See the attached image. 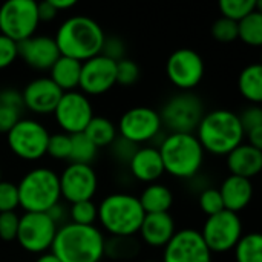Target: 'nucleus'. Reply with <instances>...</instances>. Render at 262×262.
Listing matches in <instances>:
<instances>
[{"instance_id":"nucleus-18","label":"nucleus","mask_w":262,"mask_h":262,"mask_svg":"<svg viewBox=\"0 0 262 262\" xmlns=\"http://www.w3.org/2000/svg\"><path fill=\"white\" fill-rule=\"evenodd\" d=\"M63 92L49 77H38L29 81L23 92V107L29 109L37 115H49L54 114Z\"/></svg>"},{"instance_id":"nucleus-6","label":"nucleus","mask_w":262,"mask_h":262,"mask_svg":"<svg viewBox=\"0 0 262 262\" xmlns=\"http://www.w3.org/2000/svg\"><path fill=\"white\" fill-rule=\"evenodd\" d=\"M18 207L25 213H48L61 200L58 175L49 167L28 170L17 184Z\"/></svg>"},{"instance_id":"nucleus-1","label":"nucleus","mask_w":262,"mask_h":262,"mask_svg":"<svg viewBox=\"0 0 262 262\" xmlns=\"http://www.w3.org/2000/svg\"><path fill=\"white\" fill-rule=\"evenodd\" d=\"M104 246L106 239L98 227L66 223L57 229L51 253L60 262H100Z\"/></svg>"},{"instance_id":"nucleus-50","label":"nucleus","mask_w":262,"mask_h":262,"mask_svg":"<svg viewBox=\"0 0 262 262\" xmlns=\"http://www.w3.org/2000/svg\"><path fill=\"white\" fill-rule=\"evenodd\" d=\"M35 262H60V259H58L54 253L46 252V253H43V255H38V258L35 259Z\"/></svg>"},{"instance_id":"nucleus-43","label":"nucleus","mask_w":262,"mask_h":262,"mask_svg":"<svg viewBox=\"0 0 262 262\" xmlns=\"http://www.w3.org/2000/svg\"><path fill=\"white\" fill-rule=\"evenodd\" d=\"M20 118H21L20 109L0 104V134H8Z\"/></svg>"},{"instance_id":"nucleus-49","label":"nucleus","mask_w":262,"mask_h":262,"mask_svg":"<svg viewBox=\"0 0 262 262\" xmlns=\"http://www.w3.org/2000/svg\"><path fill=\"white\" fill-rule=\"evenodd\" d=\"M49 2H51V5L55 8L57 12H60V11H68V9H71V8H74V6L77 5L75 0H49Z\"/></svg>"},{"instance_id":"nucleus-32","label":"nucleus","mask_w":262,"mask_h":262,"mask_svg":"<svg viewBox=\"0 0 262 262\" xmlns=\"http://www.w3.org/2000/svg\"><path fill=\"white\" fill-rule=\"evenodd\" d=\"M69 223L78 224V226H95V221L98 220V209L94 201H80L75 204H71L69 209Z\"/></svg>"},{"instance_id":"nucleus-10","label":"nucleus","mask_w":262,"mask_h":262,"mask_svg":"<svg viewBox=\"0 0 262 262\" xmlns=\"http://www.w3.org/2000/svg\"><path fill=\"white\" fill-rule=\"evenodd\" d=\"M58 226L48 213H23L18 220L15 241L18 246L32 255L51 252Z\"/></svg>"},{"instance_id":"nucleus-8","label":"nucleus","mask_w":262,"mask_h":262,"mask_svg":"<svg viewBox=\"0 0 262 262\" xmlns=\"http://www.w3.org/2000/svg\"><path fill=\"white\" fill-rule=\"evenodd\" d=\"M40 25L37 2L8 0L0 6V34L17 45L35 35Z\"/></svg>"},{"instance_id":"nucleus-7","label":"nucleus","mask_w":262,"mask_h":262,"mask_svg":"<svg viewBox=\"0 0 262 262\" xmlns=\"http://www.w3.org/2000/svg\"><path fill=\"white\" fill-rule=\"evenodd\" d=\"M204 114V104L198 95L180 92L166 101L160 118L170 134H193Z\"/></svg>"},{"instance_id":"nucleus-2","label":"nucleus","mask_w":262,"mask_h":262,"mask_svg":"<svg viewBox=\"0 0 262 262\" xmlns=\"http://www.w3.org/2000/svg\"><path fill=\"white\" fill-rule=\"evenodd\" d=\"M104 37L103 28L94 18L72 15L58 26L54 40L60 55L83 63L101 54Z\"/></svg>"},{"instance_id":"nucleus-48","label":"nucleus","mask_w":262,"mask_h":262,"mask_svg":"<svg viewBox=\"0 0 262 262\" xmlns=\"http://www.w3.org/2000/svg\"><path fill=\"white\" fill-rule=\"evenodd\" d=\"M48 215H49L51 220L58 226V224L63 223V220H64V216H66V210H64V207L58 203L57 206H54V207L48 212Z\"/></svg>"},{"instance_id":"nucleus-27","label":"nucleus","mask_w":262,"mask_h":262,"mask_svg":"<svg viewBox=\"0 0 262 262\" xmlns=\"http://www.w3.org/2000/svg\"><path fill=\"white\" fill-rule=\"evenodd\" d=\"M83 134L95 144L97 149L111 146L118 137L117 126L106 117H94Z\"/></svg>"},{"instance_id":"nucleus-11","label":"nucleus","mask_w":262,"mask_h":262,"mask_svg":"<svg viewBox=\"0 0 262 262\" xmlns=\"http://www.w3.org/2000/svg\"><path fill=\"white\" fill-rule=\"evenodd\" d=\"M207 249L213 253H226L235 249L243 236V223L238 213L223 210L207 216L200 232Z\"/></svg>"},{"instance_id":"nucleus-20","label":"nucleus","mask_w":262,"mask_h":262,"mask_svg":"<svg viewBox=\"0 0 262 262\" xmlns=\"http://www.w3.org/2000/svg\"><path fill=\"white\" fill-rule=\"evenodd\" d=\"M138 233L149 247L164 249L177 233V226L170 213H149L144 215Z\"/></svg>"},{"instance_id":"nucleus-25","label":"nucleus","mask_w":262,"mask_h":262,"mask_svg":"<svg viewBox=\"0 0 262 262\" xmlns=\"http://www.w3.org/2000/svg\"><path fill=\"white\" fill-rule=\"evenodd\" d=\"M138 201L146 215L169 213V210L173 204V195L167 186L152 183L141 192V195L138 196Z\"/></svg>"},{"instance_id":"nucleus-36","label":"nucleus","mask_w":262,"mask_h":262,"mask_svg":"<svg viewBox=\"0 0 262 262\" xmlns=\"http://www.w3.org/2000/svg\"><path fill=\"white\" fill-rule=\"evenodd\" d=\"M200 207L201 210L207 215V216H212V215H216L224 209V203H223V198H221V193L218 189H213V187H209V189H204L201 193H200Z\"/></svg>"},{"instance_id":"nucleus-41","label":"nucleus","mask_w":262,"mask_h":262,"mask_svg":"<svg viewBox=\"0 0 262 262\" xmlns=\"http://www.w3.org/2000/svg\"><path fill=\"white\" fill-rule=\"evenodd\" d=\"M18 57V45L0 34V69L9 68Z\"/></svg>"},{"instance_id":"nucleus-34","label":"nucleus","mask_w":262,"mask_h":262,"mask_svg":"<svg viewBox=\"0 0 262 262\" xmlns=\"http://www.w3.org/2000/svg\"><path fill=\"white\" fill-rule=\"evenodd\" d=\"M212 37L221 43H230L238 38V23L221 17L212 25Z\"/></svg>"},{"instance_id":"nucleus-30","label":"nucleus","mask_w":262,"mask_h":262,"mask_svg":"<svg viewBox=\"0 0 262 262\" xmlns=\"http://www.w3.org/2000/svg\"><path fill=\"white\" fill-rule=\"evenodd\" d=\"M218 6L223 17L238 23L249 14L261 11L262 3L261 0H221Z\"/></svg>"},{"instance_id":"nucleus-21","label":"nucleus","mask_w":262,"mask_h":262,"mask_svg":"<svg viewBox=\"0 0 262 262\" xmlns=\"http://www.w3.org/2000/svg\"><path fill=\"white\" fill-rule=\"evenodd\" d=\"M132 177L141 183L152 184L164 175L163 161L158 152V147L146 146L138 147L127 163Z\"/></svg>"},{"instance_id":"nucleus-39","label":"nucleus","mask_w":262,"mask_h":262,"mask_svg":"<svg viewBox=\"0 0 262 262\" xmlns=\"http://www.w3.org/2000/svg\"><path fill=\"white\" fill-rule=\"evenodd\" d=\"M112 249H115V253H112L111 256L117 259H124V258H130L132 255H135L132 238H112L109 243L106 241L104 250H112Z\"/></svg>"},{"instance_id":"nucleus-37","label":"nucleus","mask_w":262,"mask_h":262,"mask_svg":"<svg viewBox=\"0 0 262 262\" xmlns=\"http://www.w3.org/2000/svg\"><path fill=\"white\" fill-rule=\"evenodd\" d=\"M18 207L17 184L11 181H0V213L15 212Z\"/></svg>"},{"instance_id":"nucleus-35","label":"nucleus","mask_w":262,"mask_h":262,"mask_svg":"<svg viewBox=\"0 0 262 262\" xmlns=\"http://www.w3.org/2000/svg\"><path fill=\"white\" fill-rule=\"evenodd\" d=\"M140 80V66L129 58L117 61V84L134 86Z\"/></svg>"},{"instance_id":"nucleus-45","label":"nucleus","mask_w":262,"mask_h":262,"mask_svg":"<svg viewBox=\"0 0 262 262\" xmlns=\"http://www.w3.org/2000/svg\"><path fill=\"white\" fill-rule=\"evenodd\" d=\"M0 104L17 107L23 111V100H21V92H17L14 89H3L0 91Z\"/></svg>"},{"instance_id":"nucleus-9","label":"nucleus","mask_w":262,"mask_h":262,"mask_svg":"<svg viewBox=\"0 0 262 262\" xmlns=\"http://www.w3.org/2000/svg\"><path fill=\"white\" fill-rule=\"evenodd\" d=\"M48 129L37 120L20 118L6 134V143L11 152L25 161H37L46 155L49 141Z\"/></svg>"},{"instance_id":"nucleus-23","label":"nucleus","mask_w":262,"mask_h":262,"mask_svg":"<svg viewBox=\"0 0 262 262\" xmlns=\"http://www.w3.org/2000/svg\"><path fill=\"white\" fill-rule=\"evenodd\" d=\"M218 190L221 193L224 209L233 213H239L241 210H244L253 198L252 180H246L235 175L227 177L221 183V187Z\"/></svg>"},{"instance_id":"nucleus-33","label":"nucleus","mask_w":262,"mask_h":262,"mask_svg":"<svg viewBox=\"0 0 262 262\" xmlns=\"http://www.w3.org/2000/svg\"><path fill=\"white\" fill-rule=\"evenodd\" d=\"M46 155L52 157L54 160H69L71 155V135L58 132L49 135Z\"/></svg>"},{"instance_id":"nucleus-4","label":"nucleus","mask_w":262,"mask_h":262,"mask_svg":"<svg viewBox=\"0 0 262 262\" xmlns=\"http://www.w3.org/2000/svg\"><path fill=\"white\" fill-rule=\"evenodd\" d=\"M164 172L178 178L196 177L204 164V149L195 134H169L158 147Z\"/></svg>"},{"instance_id":"nucleus-46","label":"nucleus","mask_w":262,"mask_h":262,"mask_svg":"<svg viewBox=\"0 0 262 262\" xmlns=\"http://www.w3.org/2000/svg\"><path fill=\"white\" fill-rule=\"evenodd\" d=\"M37 12H38V20H40V23L41 21H51V20H54L55 17H57V11H55V8L51 5V2L49 0H46V2H41V3H37Z\"/></svg>"},{"instance_id":"nucleus-16","label":"nucleus","mask_w":262,"mask_h":262,"mask_svg":"<svg viewBox=\"0 0 262 262\" xmlns=\"http://www.w3.org/2000/svg\"><path fill=\"white\" fill-rule=\"evenodd\" d=\"M117 84V61L98 54L81 63L78 88L86 97L103 95Z\"/></svg>"},{"instance_id":"nucleus-47","label":"nucleus","mask_w":262,"mask_h":262,"mask_svg":"<svg viewBox=\"0 0 262 262\" xmlns=\"http://www.w3.org/2000/svg\"><path fill=\"white\" fill-rule=\"evenodd\" d=\"M246 137L249 140L247 144H250V146H253V147L262 150V127H256L253 130H249L246 134Z\"/></svg>"},{"instance_id":"nucleus-51","label":"nucleus","mask_w":262,"mask_h":262,"mask_svg":"<svg viewBox=\"0 0 262 262\" xmlns=\"http://www.w3.org/2000/svg\"><path fill=\"white\" fill-rule=\"evenodd\" d=\"M0 181H2V169H0Z\"/></svg>"},{"instance_id":"nucleus-29","label":"nucleus","mask_w":262,"mask_h":262,"mask_svg":"<svg viewBox=\"0 0 262 262\" xmlns=\"http://www.w3.org/2000/svg\"><path fill=\"white\" fill-rule=\"evenodd\" d=\"M238 38L249 46L262 45V12L255 11L238 21Z\"/></svg>"},{"instance_id":"nucleus-38","label":"nucleus","mask_w":262,"mask_h":262,"mask_svg":"<svg viewBox=\"0 0 262 262\" xmlns=\"http://www.w3.org/2000/svg\"><path fill=\"white\" fill-rule=\"evenodd\" d=\"M18 220L20 216L15 212L0 213V239L11 243L17 238L18 230Z\"/></svg>"},{"instance_id":"nucleus-40","label":"nucleus","mask_w":262,"mask_h":262,"mask_svg":"<svg viewBox=\"0 0 262 262\" xmlns=\"http://www.w3.org/2000/svg\"><path fill=\"white\" fill-rule=\"evenodd\" d=\"M241 126L244 129V134H247L249 130H253L256 127H262V109L261 106L256 104H250L249 107H246L243 111V114L238 115Z\"/></svg>"},{"instance_id":"nucleus-15","label":"nucleus","mask_w":262,"mask_h":262,"mask_svg":"<svg viewBox=\"0 0 262 262\" xmlns=\"http://www.w3.org/2000/svg\"><path fill=\"white\" fill-rule=\"evenodd\" d=\"M60 193L69 204L92 201L98 189V177L91 164H68L58 175Z\"/></svg>"},{"instance_id":"nucleus-13","label":"nucleus","mask_w":262,"mask_h":262,"mask_svg":"<svg viewBox=\"0 0 262 262\" xmlns=\"http://www.w3.org/2000/svg\"><path fill=\"white\" fill-rule=\"evenodd\" d=\"M166 72L177 89L181 92H190L203 81L206 66L203 57L196 51L181 48L173 51L167 58Z\"/></svg>"},{"instance_id":"nucleus-5","label":"nucleus","mask_w":262,"mask_h":262,"mask_svg":"<svg viewBox=\"0 0 262 262\" xmlns=\"http://www.w3.org/2000/svg\"><path fill=\"white\" fill-rule=\"evenodd\" d=\"M98 209V220L103 230L112 238H132L140 232L144 210L138 196L130 193H111L103 198Z\"/></svg>"},{"instance_id":"nucleus-52","label":"nucleus","mask_w":262,"mask_h":262,"mask_svg":"<svg viewBox=\"0 0 262 262\" xmlns=\"http://www.w3.org/2000/svg\"><path fill=\"white\" fill-rule=\"evenodd\" d=\"M143 262H158V261H143Z\"/></svg>"},{"instance_id":"nucleus-22","label":"nucleus","mask_w":262,"mask_h":262,"mask_svg":"<svg viewBox=\"0 0 262 262\" xmlns=\"http://www.w3.org/2000/svg\"><path fill=\"white\" fill-rule=\"evenodd\" d=\"M227 167L230 175L252 180L262 169V150L243 143L227 155Z\"/></svg>"},{"instance_id":"nucleus-24","label":"nucleus","mask_w":262,"mask_h":262,"mask_svg":"<svg viewBox=\"0 0 262 262\" xmlns=\"http://www.w3.org/2000/svg\"><path fill=\"white\" fill-rule=\"evenodd\" d=\"M80 74L81 63L63 55H60L54 66L49 69V78L60 88L61 92L77 91L80 83Z\"/></svg>"},{"instance_id":"nucleus-28","label":"nucleus","mask_w":262,"mask_h":262,"mask_svg":"<svg viewBox=\"0 0 262 262\" xmlns=\"http://www.w3.org/2000/svg\"><path fill=\"white\" fill-rule=\"evenodd\" d=\"M233 250L236 262H262V236L258 232L243 235Z\"/></svg>"},{"instance_id":"nucleus-12","label":"nucleus","mask_w":262,"mask_h":262,"mask_svg":"<svg viewBox=\"0 0 262 262\" xmlns=\"http://www.w3.org/2000/svg\"><path fill=\"white\" fill-rule=\"evenodd\" d=\"M163 123L160 118V112L147 107L137 106L126 111L118 121V137L138 146L152 141L161 132Z\"/></svg>"},{"instance_id":"nucleus-19","label":"nucleus","mask_w":262,"mask_h":262,"mask_svg":"<svg viewBox=\"0 0 262 262\" xmlns=\"http://www.w3.org/2000/svg\"><path fill=\"white\" fill-rule=\"evenodd\" d=\"M18 57L32 69L49 71L58 60L60 52L54 37L32 35L31 38L18 43Z\"/></svg>"},{"instance_id":"nucleus-42","label":"nucleus","mask_w":262,"mask_h":262,"mask_svg":"<svg viewBox=\"0 0 262 262\" xmlns=\"http://www.w3.org/2000/svg\"><path fill=\"white\" fill-rule=\"evenodd\" d=\"M126 54V46L123 43V40L120 37H104V43H103V48H101V55L114 60V61H120L124 57Z\"/></svg>"},{"instance_id":"nucleus-44","label":"nucleus","mask_w":262,"mask_h":262,"mask_svg":"<svg viewBox=\"0 0 262 262\" xmlns=\"http://www.w3.org/2000/svg\"><path fill=\"white\" fill-rule=\"evenodd\" d=\"M111 147H112L114 157H115L118 161H123V163H126V164L130 161L132 155H134L135 150L138 149L135 144H132V143H129V141L120 138V137H117V140L111 144Z\"/></svg>"},{"instance_id":"nucleus-17","label":"nucleus","mask_w":262,"mask_h":262,"mask_svg":"<svg viewBox=\"0 0 262 262\" xmlns=\"http://www.w3.org/2000/svg\"><path fill=\"white\" fill-rule=\"evenodd\" d=\"M161 262H212V252L207 249L200 230H177L167 243Z\"/></svg>"},{"instance_id":"nucleus-31","label":"nucleus","mask_w":262,"mask_h":262,"mask_svg":"<svg viewBox=\"0 0 262 262\" xmlns=\"http://www.w3.org/2000/svg\"><path fill=\"white\" fill-rule=\"evenodd\" d=\"M97 150L98 149L95 147V144L84 134L71 135V155H69L71 163L91 164L97 157Z\"/></svg>"},{"instance_id":"nucleus-26","label":"nucleus","mask_w":262,"mask_h":262,"mask_svg":"<svg viewBox=\"0 0 262 262\" xmlns=\"http://www.w3.org/2000/svg\"><path fill=\"white\" fill-rule=\"evenodd\" d=\"M238 89L241 95L250 103L259 106L262 103V66L253 63L246 66L238 78Z\"/></svg>"},{"instance_id":"nucleus-3","label":"nucleus","mask_w":262,"mask_h":262,"mask_svg":"<svg viewBox=\"0 0 262 262\" xmlns=\"http://www.w3.org/2000/svg\"><path fill=\"white\" fill-rule=\"evenodd\" d=\"M196 138L204 152L227 157L244 143L246 134L238 114L229 109H215L201 118L196 127Z\"/></svg>"},{"instance_id":"nucleus-14","label":"nucleus","mask_w":262,"mask_h":262,"mask_svg":"<svg viewBox=\"0 0 262 262\" xmlns=\"http://www.w3.org/2000/svg\"><path fill=\"white\" fill-rule=\"evenodd\" d=\"M54 117L63 134L75 135L83 134L86 126L95 115L89 97H86L80 91H71L63 92L54 111Z\"/></svg>"}]
</instances>
